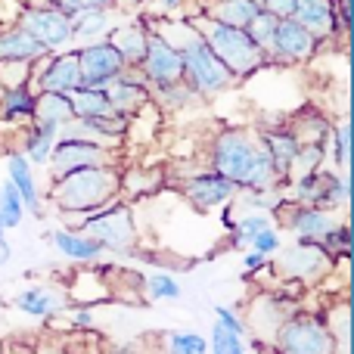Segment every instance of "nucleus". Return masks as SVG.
<instances>
[{
    "label": "nucleus",
    "mask_w": 354,
    "mask_h": 354,
    "mask_svg": "<svg viewBox=\"0 0 354 354\" xmlns=\"http://www.w3.org/2000/svg\"><path fill=\"white\" fill-rule=\"evenodd\" d=\"M208 168L230 177L239 189L283 187L258 131L252 128H221L208 143Z\"/></svg>",
    "instance_id": "1"
},
{
    "label": "nucleus",
    "mask_w": 354,
    "mask_h": 354,
    "mask_svg": "<svg viewBox=\"0 0 354 354\" xmlns=\"http://www.w3.org/2000/svg\"><path fill=\"white\" fill-rule=\"evenodd\" d=\"M47 199L56 208V214L93 212V208L106 205L112 199H122V162L84 165L62 177H53Z\"/></svg>",
    "instance_id": "2"
},
{
    "label": "nucleus",
    "mask_w": 354,
    "mask_h": 354,
    "mask_svg": "<svg viewBox=\"0 0 354 354\" xmlns=\"http://www.w3.org/2000/svg\"><path fill=\"white\" fill-rule=\"evenodd\" d=\"M189 19H193V25L199 28L202 41L212 47V53L227 66V72L233 75V81H236V84L270 66L268 53H264V50L258 47V44L252 41L249 35H245V28L214 22V19H208L202 10L193 12Z\"/></svg>",
    "instance_id": "3"
},
{
    "label": "nucleus",
    "mask_w": 354,
    "mask_h": 354,
    "mask_svg": "<svg viewBox=\"0 0 354 354\" xmlns=\"http://www.w3.org/2000/svg\"><path fill=\"white\" fill-rule=\"evenodd\" d=\"M78 230H84L87 236L97 239V243L103 245V252H115V255L134 252L137 239H140L134 212H131V205L124 202V196L122 199L106 202V205H100V208H93Z\"/></svg>",
    "instance_id": "4"
},
{
    "label": "nucleus",
    "mask_w": 354,
    "mask_h": 354,
    "mask_svg": "<svg viewBox=\"0 0 354 354\" xmlns=\"http://www.w3.org/2000/svg\"><path fill=\"white\" fill-rule=\"evenodd\" d=\"M270 348L283 354H336V339H333L324 314L301 308L292 317L283 320Z\"/></svg>",
    "instance_id": "5"
},
{
    "label": "nucleus",
    "mask_w": 354,
    "mask_h": 354,
    "mask_svg": "<svg viewBox=\"0 0 354 354\" xmlns=\"http://www.w3.org/2000/svg\"><path fill=\"white\" fill-rule=\"evenodd\" d=\"M295 311H301V301L292 299L286 292H270V289H258L255 295L245 305V330L255 333V342L249 345L252 348H270L277 330L283 326V320L292 317Z\"/></svg>",
    "instance_id": "6"
},
{
    "label": "nucleus",
    "mask_w": 354,
    "mask_h": 354,
    "mask_svg": "<svg viewBox=\"0 0 354 354\" xmlns=\"http://www.w3.org/2000/svg\"><path fill=\"white\" fill-rule=\"evenodd\" d=\"M180 59H183V81H187L202 100H212L236 84L233 75L227 72V66L212 53V47H208L202 37L180 50Z\"/></svg>",
    "instance_id": "7"
},
{
    "label": "nucleus",
    "mask_w": 354,
    "mask_h": 354,
    "mask_svg": "<svg viewBox=\"0 0 354 354\" xmlns=\"http://www.w3.org/2000/svg\"><path fill=\"white\" fill-rule=\"evenodd\" d=\"M280 261H274L277 277L283 280H292V283H317L324 274L333 270V255L324 249V243H314V239H295L289 249H277Z\"/></svg>",
    "instance_id": "8"
},
{
    "label": "nucleus",
    "mask_w": 354,
    "mask_h": 354,
    "mask_svg": "<svg viewBox=\"0 0 354 354\" xmlns=\"http://www.w3.org/2000/svg\"><path fill=\"white\" fill-rule=\"evenodd\" d=\"M180 196L196 208V212H212V208L233 205L239 187L230 177L218 174L214 168H193L189 174L180 177Z\"/></svg>",
    "instance_id": "9"
},
{
    "label": "nucleus",
    "mask_w": 354,
    "mask_h": 354,
    "mask_svg": "<svg viewBox=\"0 0 354 354\" xmlns=\"http://www.w3.org/2000/svg\"><path fill=\"white\" fill-rule=\"evenodd\" d=\"M320 47H324L320 37H314L301 22L286 16L277 22L268 59H270V66H305V62H311L320 53Z\"/></svg>",
    "instance_id": "10"
},
{
    "label": "nucleus",
    "mask_w": 354,
    "mask_h": 354,
    "mask_svg": "<svg viewBox=\"0 0 354 354\" xmlns=\"http://www.w3.org/2000/svg\"><path fill=\"white\" fill-rule=\"evenodd\" d=\"M122 153L118 149H109V147H100L93 140H81V137H56L53 143V153L47 159V171H50V180L53 177H62L75 168H84V165H106V162H118Z\"/></svg>",
    "instance_id": "11"
},
{
    "label": "nucleus",
    "mask_w": 354,
    "mask_h": 354,
    "mask_svg": "<svg viewBox=\"0 0 354 354\" xmlns=\"http://www.w3.org/2000/svg\"><path fill=\"white\" fill-rule=\"evenodd\" d=\"M16 25H22L31 37H37L50 53L72 47V41H75L72 19L62 16L59 10H53V6H47V3H25Z\"/></svg>",
    "instance_id": "12"
},
{
    "label": "nucleus",
    "mask_w": 354,
    "mask_h": 354,
    "mask_svg": "<svg viewBox=\"0 0 354 354\" xmlns=\"http://www.w3.org/2000/svg\"><path fill=\"white\" fill-rule=\"evenodd\" d=\"M277 214H280V224H277L280 230H289L295 239H314V243H320L342 221V214L326 205H299V202H286Z\"/></svg>",
    "instance_id": "13"
},
{
    "label": "nucleus",
    "mask_w": 354,
    "mask_h": 354,
    "mask_svg": "<svg viewBox=\"0 0 354 354\" xmlns=\"http://www.w3.org/2000/svg\"><path fill=\"white\" fill-rule=\"evenodd\" d=\"M78 66H81V84L84 87H100V91H106V84H109L115 75H122L124 68V59L118 56V50L112 47L106 37H97V41H87L81 44L78 50Z\"/></svg>",
    "instance_id": "14"
},
{
    "label": "nucleus",
    "mask_w": 354,
    "mask_h": 354,
    "mask_svg": "<svg viewBox=\"0 0 354 354\" xmlns=\"http://www.w3.org/2000/svg\"><path fill=\"white\" fill-rule=\"evenodd\" d=\"M31 87L35 91H62L72 93L81 87V66H78V53L75 50H56L47 53L44 59L35 62L31 72Z\"/></svg>",
    "instance_id": "15"
},
{
    "label": "nucleus",
    "mask_w": 354,
    "mask_h": 354,
    "mask_svg": "<svg viewBox=\"0 0 354 354\" xmlns=\"http://www.w3.org/2000/svg\"><path fill=\"white\" fill-rule=\"evenodd\" d=\"M140 75L143 81L149 84V91L156 87H165L174 84V81H183V59H180V50H174L171 44H165L159 35L149 31V41H147V53L140 59Z\"/></svg>",
    "instance_id": "16"
},
{
    "label": "nucleus",
    "mask_w": 354,
    "mask_h": 354,
    "mask_svg": "<svg viewBox=\"0 0 354 354\" xmlns=\"http://www.w3.org/2000/svg\"><path fill=\"white\" fill-rule=\"evenodd\" d=\"M106 97H109V103H112L115 112H122V115H134L143 103L153 100V93H149V84L143 81L140 68L134 66V68H124L122 75H115V78L106 84Z\"/></svg>",
    "instance_id": "17"
},
{
    "label": "nucleus",
    "mask_w": 354,
    "mask_h": 354,
    "mask_svg": "<svg viewBox=\"0 0 354 354\" xmlns=\"http://www.w3.org/2000/svg\"><path fill=\"white\" fill-rule=\"evenodd\" d=\"M16 311L28 314V317H37V320H50V317H59L68 305V295L66 289H56V286H47V283H37V286H25L22 292L12 299Z\"/></svg>",
    "instance_id": "18"
},
{
    "label": "nucleus",
    "mask_w": 354,
    "mask_h": 354,
    "mask_svg": "<svg viewBox=\"0 0 354 354\" xmlns=\"http://www.w3.org/2000/svg\"><path fill=\"white\" fill-rule=\"evenodd\" d=\"M6 180H12V187L19 189L25 202V212L41 218L44 214V196H41V187H37V177H35V165L25 159L22 149H12L6 153Z\"/></svg>",
    "instance_id": "19"
},
{
    "label": "nucleus",
    "mask_w": 354,
    "mask_h": 354,
    "mask_svg": "<svg viewBox=\"0 0 354 354\" xmlns=\"http://www.w3.org/2000/svg\"><path fill=\"white\" fill-rule=\"evenodd\" d=\"M258 137H261V143H264V149H268V156H270V162H274L280 180L286 183L289 165H292V159H295V153H299L301 140L295 137V131L289 128L286 122H277V124H268V128H258Z\"/></svg>",
    "instance_id": "20"
},
{
    "label": "nucleus",
    "mask_w": 354,
    "mask_h": 354,
    "mask_svg": "<svg viewBox=\"0 0 354 354\" xmlns=\"http://www.w3.org/2000/svg\"><path fill=\"white\" fill-rule=\"evenodd\" d=\"M106 41L112 44V47L118 50V56L124 59V66L134 68L140 66L143 53H147V41H149V28L143 25L140 12H137L134 19H128V22H118L109 28V35H106Z\"/></svg>",
    "instance_id": "21"
},
{
    "label": "nucleus",
    "mask_w": 354,
    "mask_h": 354,
    "mask_svg": "<svg viewBox=\"0 0 354 354\" xmlns=\"http://www.w3.org/2000/svg\"><path fill=\"white\" fill-rule=\"evenodd\" d=\"M50 243H53L56 252H59L66 261H72L75 268H81V264H97L100 258H103V245L93 236H87L84 230H78V227H59V230H53L50 233Z\"/></svg>",
    "instance_id": "22"
},
{
    "label": "nucleus",
    "mask_w": 354,
    "mask_h": 354,
    "mask_svg": "<svg viewBox=\"0 0 354 354\" xmlns=\"http://www.w3.org/2000/svg\"><path fill=\"white\" fill-rule=\"evenodd\" d=\"M292 19L301 22L320 41L336 37V3L333 0H295Z\"/></svg>",
    "instance_id": "23"
},
{
    "label": "nucleus",
    "mask_w": 354,
    "mask_h": 354,
    "mask_svg": "<svg viewBox=\"0 0 354 354\" xmlns=\"http://www.w3.org/2000/svg\"><path fill=\"white\" fill-rule=\"evenodd\" d=\"M56 137H59V124L31 118L28 124H22V143H19V149L25 153V159H28L31 165L44 168L50 159V153H53Z\"/></svg>",
    "instance_id": "24"
},
{
    "label": "nucleus",
    "mask_w": 354,
    "mask_h": 354,
    "mask_svg": "<svg viewBox=\"0 0 354 354\" xmlns=\"http://www.w3.org/2000/svg\"><path fill=\"white\" fill-rule=\"evenodd\" d=\"M50 50L44 47L37 37H31L22 25H3L0 28V59H22V62H37L44 59Z\"/></svg>",
    "instance_id": "25"
},
{
    "label": "nucleus",
    "mask_w": 354,
    "mask_h": 354,
    "mask_svg": "<svg viewBox=\"0 0 354 354\" xmlns=\"http://www.w3.org/2000/svg\"><path fill=\"white\" fill-rule=\"evenodd\" d=\"M35 87H0V118L6 124H28L35 118Z\"/></svg>",
    "instance_id": "26"
},
{
    "label": "nucleus",
    "mask_w": 354,
    "mask_h": 354,
    "mask_svg": "<svg viewBox=\"0 0 354 354\" xmlns=\"http://www.w3.org/2000/svg\"><path fill=\"white\" fill-rule=\"evenodd\" d=\"M258 10H261L258 0H202V12L208 19L224 25H236V28H245Z\"/></svg>",
    "instance_id": "27"
},
{
    "label": "nucleus",
    "mask_w": 354,
    "mask_h": 354,
    "mask_svg": "<svg viewBox=\"0 0 354 354\" xmlns=\"http://www.w3.org/2000/svg\"><path fill=\"white\" fill-rule=\"evenodd\" d=\"M35 118L41 122H53V124H66L75 118L72 112V97L62 91H37L35 93Z\"/></svg>",
    "instance_id": "28"
},
{
    "label": "nucleus",
    "mask_w": 354,
    "mask_h": 354,
    "mask_svg": "<svg viewBox=\"0 0 354 354\" xmlns=\"http://www.w3.org/2000/svg\"><path fill=\"white\" fill-rule=\"evenodd\" d=\"M320 180H324V199H320V205L333 208V212H345L351 202V174L324 165L320 168Z\"/></svg>",
    "instance_id": "29"
},
{
    "label": "nucleus",
    "mask_w": 354,
    "mask_h": 354,
    "mask_svg": "<svg viewBox=\"0 0 354 354\" xmlns=\"http://www.w3.org/2000/svg\"><path fill=\"white\" fill-rule=\"evenodd\" d=\"M112 25H115L112 6H87V10H78V16L72 19V35L75 37H106Z\"/></svg>",
    "instance_id": "30"
},
{
    "label": "nucleus",
    "mask_w": 354,
    "mask_h": 354,
    "mask_svg": "<svg viewBox=\"0 0 354 354\" xmlns=\"http://www.w3.org/2000/svg\"><path fill=\"white\" fill-rule=\"evenodd\" d=\"M326 326H330L333 339H336V354H348L351 351V336H354V324H351V301L339 299L336 305L326 308Z\"/></svg>",
    "instance_id": "31"
},
{
    "label": "nucleus",
    "mask_w": 354,
    "mask_h": 354,
    "mask_svg": "<svg viewBox=\"0 0 354 354\" xmlns=\"http://www.w3.org/2000/svg\"><path fill=\"white\" fill-rule=\"evenodd\" d=\"M286 124L295 131V137L301 143H324V147L330 140V128H333V122L324 112H301L295 118H286Z\"/></svg>",
    "instance_id": "32"
},
{
    "label": "nucleus",
    "mask_w": 354,
    "mask_h": 354,
    "mask_svg": "<svg viewBox=\"0 0 354 354\" xmlns=\"http://www.w3.org/2000/svg\"><path fill=\"white\" fill-rule=\"evenodd\" d=\"M72 97V112L75 118H93V115H112V103L109 97H106V91H100V87H84L81 84L78 91L68 93Z\"/></svg>",
    "instance_id": "33"
},
{
    "label": "nucleus",
    "mask_w": 354,
    "mask_h": 354,
    "mask_svg": "<svg viewBox=\"0 0 354 354\" xmlns=\"http://www.w3.org/2000/svg\"><path fill=\"white\" fill-rule=\"evenodd\" d=\"M351 137H354L351 118L342 115L330 128V140H326L330 156H333V168H336V171H348V168H351Z\"/></svg>",
    "instance_id": "34"
},
{
    "label": "nucleus",
    "mask_w": 354,
    "mask_h": 354,
    "mask_svg": "<svg viewBox=\"0 0 354 354\" xmlns=\"http://www.w3.org/2000/svg\"><path fill=\"white\" fill-rule=\"evenodd\" d=\"M149 93H153V100L162 106V112H174V109L180 112L193 103H202V97L187 84V81H174V84L156 87V91H149Z\"/></svg>",
    "instance_id": "35"
},
{
    "label": "nucleus",
    "mask_w": 354,
    "mask_h": 354,
    "mask_svg": "<svg viewBox=\"0 0 354 354\" xmlns=\"http://www.w3.org/2000/svg\"><path fill=\"white\" fill-rule=\"evenodd\" d=\"M205 339H208V351H214V354H245L249 351V342L243 339V333H233L230 326H224L221 320H214Z\"/></svg>",
    "instance_id": "36"
},
{
    "label": "nucleus",
    "mask_w": 354,
    "mask_h": 354,
    "mask_svg": "<svg viewBox=\"0 0 354 354\" xmlns=\"http://www.w3.org/2000/svg\"><path fill=\"white\" fill-rule=\"evenodd\" d=\"M324 165H326V147L324 143H301L299 153H295V159H292V165H289L286 180L301 177V174H314Z\"/></svg>",
    "instance_id": "37"
},
{
    "label": "nucleus",
    "mask_w": 354,
    "mask_h": 354,
    "mask_svg": "<svg viewBox=\"0 0 354 354\" xmlns=\"http://www.w3.org/2000/svg\"><path fill=\"white\" fill-rule=\"evenodd\" d=\"M162 348L171 354H205L208 339L196 330H171L162 333Z\"/></svg>",
    "instance_id": "38"
},
{
    "label": "nucleus",
    "mask_w": 354,
    "mask_h": 354,
    "mask_svg": "<svg viewBox=\"0 0 354 354\" xmlns=\"http://www.w3.org/2000/svg\"><path fill=\"white\" fill-rule=\"evenodd\" d=\"M140 292L147 295L149 301H177L183 295V289H180V283L174 280L171 274H165V270H159V274H149V277H143V286H140Z\"/></svg>",
    "instance_id": "39"
},
{
    "label": "nucleus",
    "mask_w": 354,
    "mask_h": 354,
    "mask_svg": "<svg viewBox=\"0 0 354 354\" xmlns=\"http://www.w3.org/2000/svg\"><path fill=\"white\" fill-rule=\"evenodd\" d=\"M22 218H25L22 196L12 187V180H3L0 183V224H3V230H12V227L22 224Z\"/></svg>",
    "instance_id": "40"
},
{
    "label": "nucleus",
    "mask_w": 354,
    "mask_h": 354,
    "mask_svg": "<svg viewBox=\"0 0 354 354\" xmlns=\"http://www.w3.org/2000/svg\"><path fill=\"white\" fill-rule=\"evenodd\" d=\"M277 22H280V19H277L274 12H268V10H258L255 16L249 19V25H245V35H249L252 41H255L258 47L264 50V53H268V50H270V41H274Z\"/></svg>",
    "instance_id": "41"
},
{
    "label": "nucleus",
    "mask_w": 354,
    "mask_h": 354,
    "mask_svg": "<svg viewBox=\"0 0 354 354\" xmlns=\"http://www.w3.org/2000/svg\"><path fill=\"white\" fill-rule=\"evenodd\" d=\"M31 72H35V62H22V59H0V87L31 84Z\"/></svg>",
    "instance_id": "42"
},
{
    "label": "nucleus",
    "mask_w": 354,
    "mask_h": 354,
    "mask_svg": "<svg viewBox=\"0 0 354 354\" xmlns=\"http://www.w3.org/2000/svg\"><path fill=\"white\" fill-rule=\"evenodd\" d=\"M283 245V236H280V227L277 224H270V227H264V230H258L255 236H252V243H249V249H255V252H261V255H277V249Z\"/></svg>",
    "instance_id": "43"
},
{
    "label": "nucleus",
    "mask_w": 354,
    "mask_h": 354,
    "mask_svg": "<svg viewBox=\"0 0 354 354\" xmlns=\"http://www.w3.org/2000/svg\"><path fill=\"white\" fill-rule=\"evenodd\" d=\"M68 317V326L72 330H91L97 324V314H93V305H66L62 311Z\"/></svg>",
    "instance_id": "44"
},
{
    "label": "nucleus",
    "mask_w": 354,
    "mask_h": 354,
    "mask_svg": "<svg viewBox=\"0 0 354 354\" xmlns=\"http://www.w3.org/2000/svg\"><path fill=\"white\" fill-rule=\"evenodd\" d=\"M147 12H162V16H187L189 0H147Z\"/></svg>",
    "instance_id": "45"
},
{
    "label": "nucleus",
    "mask_w": 354,
    "mask_h": 354,
    "mask_svg": "<svg viewBox=\"0 0 354 354\" xmlns=\"http://www.w3.org/2000/svg\"><path fill=\"white\" fill-rule=\"evenodd\" d=\"M214 320H221L224 326H230L233 333H243L245 336V324H243V317H239L233 308H227V305H214Z\"/></svg>",
    "instance_id": "46"
},
{
    "label": "nucleus",
    "mask_w": 354,
    "mask_h": 354,
    "mask_svg": "<svg viewBox=\"0 0 354 354\" xmlns=\"http://www.w3.org/2000/svg\"><path fill=\"white\" fill-rule=\"evenodd\" d=\"M258 3H261V10L274 12L277 19H286V16H292L295 0H258Z\"/></svg>",
    "instance_id": "47"
},
{
    "label": "nucleus",
    "mask_w": 354,
    "mask_h": 354,
    "mask_svg": "<svg viewBox=\"0 0 354 354\" xmlns=\"http://www.w3.org/2000/svg\"><path fill=\"white\" fill-rule=\"evenodd\" d=\"M264 264H268V255H261V252H255V249H245V258H243L245 274H261Z\"/></svg>",
    "instance_id": "48"
},
{
    "label": "nucleus",
    "mask_w": 354,
    "mask_h": 354,
    "mask_svg": "<svg viewBox=\"0 0 354 354\" xmlns=\"http://www.w3.org/2000/svg\"><path fill=\"white\" fill-rule=\"evenodd\" d=\"M12 258V245L6 243V236H0V268H6Z\"/></svg>",
    "instance_id": "49"
},
{
    "label": "nucleus",
    "mask_w": 354,
    "mask_h": 354,
    "mask_svg": "<svg viewBox=\"0 0 354 354\" xmlns=\"http://www.w3.org/2000/svg\"><path fill=\"white\" fill-rule=\"evenodd\" d=\"M75 3H78L81 10H87V6H112V0H75Z\"/></svg>",
    "instance_id": "50"
},
{
    "label": "nucleus",
    "mask_w": 354,
    "mask_h": 354,
    "mask_svg": "<svg viewBox=\"0 0 354 354\" xmlns=\"http://www.w3.org/2000/svg\"><path fill=\"white\" fill-rule=\"evenodd\" d=\"M3 233H6V230H3V224H0V236H3Z\"/></svg>",
    "instance_id": "51"
}]
</instances>
